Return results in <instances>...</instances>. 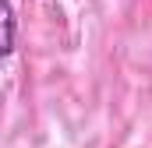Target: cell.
<instances>
[{
    "mask_svg": "<svg viewBox=\"0 0 152 148\" xmlns=\"http://www.w3.org/2000/svg\"><path fill=\"white\" fill-rule=\"evenodd\" d=\"M14 39H18V18L11 0H0V60H7L14 53Z\"/></svg>",
    "mask_w": 152,
    "mask_h": 148,
    "instance_id": "1",
    "label": "cell"
}]
</instances>
